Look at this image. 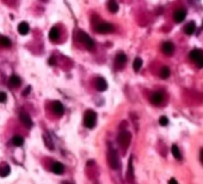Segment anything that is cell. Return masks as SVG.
<instances>
[{
	"mask_svg": "<svg viewBox=\"0 0 203 184\" xmlns=\"http://www.w3.org/2000/svg\"><path fill=\"white\" fill-rule=\"evenodd\" d=\"M19 120H20V122H22L25 127H28V128H31V127H32V121H31V118H30V116H29L28 114L20 112V114H19Z\"/></svg>",
	"mask_w": 203,
	"mask_h": 184,
	"instance_id": "obj_8",
	"label": "cell"
},
{
	"mask_svg": "<svg viewBox=\"0 0 203 184\" xmlns=\"http://www.w3.org/2000/svg\"><path fill=\"white\" fill-rule=\"evenodd\" d=\"M96 118H97V116H96L95 111L93 110H87L85 112V115H84V124H85V127L93 128L95 124H96Z\"/></svg>",
	"mask_w": 203,
	"mask_h": 184,
	"instance_id": "obj_3",
	"label": "cell"
},
{
	"mask_svg": "<svg viewBox=\"0 0 203 184\" xmlns=\"http://www.w3.org/2000/svg\"><path fill=\"white\" fill-rule=\"evenodd\" d=\"M96 88L98 91H100V92H103V91H105L108 88V83L105 81L104 78H100V77L97 78V80H96Z\"/></svg>",
	"mask_w": 203,
	"mask_h": 184,
	"instance_id": "obj_10",
	"label": "cell"
},
{
	"mask_svg": "<svg viewBox=\"0 0 203 184\" xmlns=\"http://www.w3.org/2000/svg\"><path fill=\"white\" fill-rule=\"evenodd\" d=\"M10 172H11V169H10V166L7 164H1V165H0V176H1V177L9 176Z\"/></svg>",
	"mask_w": 203,
	"mask_h": 184,
	"instance_id": "obj_14",
	"label": "cell"
},
{
	"mask_svg": "<svg viewBox=\"0 0 203 184\" xmlns=\"http://www.w3.org/2000/svg\"><path fill=\"white\" fill-rule=\"evenodd\" d=\"M108 161H109V165L111 169L116 170V169H119V158L116 153V151L114 150H110L109 153H108Z\"/></svg>",
	"mask_w": 203,
	"mask_h": 184,
	"instance_id": "obj_4",
	"label": "cell"
},
{
	"mask_svg": "<svg viewBox=\"0 0 203 184\" xmlns=\"http://www.w3.org/2000/svg\"><path fill=\"white\" fill-rule=\"evenodd\" d=\"M199 159H201V161H202V164H203V148L201 150V153H199Z\"/></svg>",
	"mask_w": 203,
	"mask_h": 184,
	"instance_id": "obj_32",
	"label": "cell"
},
{
	"mask_svg": "<svg viewBox=\"0 0 203 184\" xmlns=\"http://www.w3.org/2000/svg\"><path fill=\"white\" fill-rule=\"evenodd\" d=\"M49 37H50V39H52L53 42L57 41V38H59V30H57L56 28H53V29L50 30V32H49Z\"/></svg>",
	"mask_w": 203,
	"mask_h": 184,
	"instance_id": "obj_21",
	"label": "cell"
},
{
	"mask_svg": "<svg viewBox=\"0 0 203 184\" xmlns=\"http://www.w3.org/2000/svg\"><path fill=\"white\" fill-rule=\"evenodd\" d=\"M78 39H79L81 43H83L85 47H87L89 49L93 48L95 42H93V39H92L86 32H84V31H79V32H78Z\"/></svg>",
	"mask_w": 203,
	"mask_h": 184,
	"instance_id": "obj_2",
	"label": "cell"
},
{
	"mask_svg": "<svg viewBox=\"0 0 203 184\" xmlns=\"http://www.w3.org/2000/svg\"><path fill=\"white\" fill-rule=\"evenodd\" d=\"M171 151H172V154H173V157H175L176 159H178V160H182V154H180V151H179V148H178L176 145H173V146H172Z\"/></svg>",
	"mask_w": 203,
	"mask_h": 184,
	"instance_id": "obj_23",
	"label": "cell"
},
{
	"mask_svg": "<svg viewBox=\"0 0 203 184\" xmlns=\"http://www.w3.org/2000/svg\"><path fill=\"white\" fill-rule=\"evenodd\" d=\"M126 61H127V56H126L123 53L117 54V56H116V62H117L118 65H123V64H126Z\"/></svg>",
	"mask_w": 203,
	"mask_h": 184,
	"instance_id": "obj_24",
	"label": "cell"
},
{
	"mask_svg": "<svg viewBox=\"0 0 203 184\" xmlns=\"http://www.w3.org/2000/svg\"><path fill=\"white\" fill-rule=\"evenodd\" d=\"M117 141L118 144L121 145L122 148H128V146L130 145V141H132V134L129 131H121L118 134V137H117Z\"/></svg>",
	"mask_w": 203,
	"mask_h": 184,
	"instance_id": "obj_1",
	"label": "cell"
},
{
	"mask_svg": "<svg viewBox=\"0 0 203 184\" xmlns=\"http://www.w3.org/2000/svg\"><path fill=\"white\" fill-rule=\"evenodd\" d=\"M49 64H50V65H54V64H55V60H54V58H50V60H49Z\"/></svg>",
	"mask_w": 203,
	"mask_h": 184,
	"instance_id": "obj_33",
	"label": "cell"
},
{
	"mask_svg": "<svg viewBox=\"0 0 203 184\" xmlns=\"http://www.w3.org/2000/svg\"><path fill=\"white\" fill-rule=\"evenodd\" d=\"M185 16H186V12H185L184 10L179 9V10H177V11L175 12V15H173V19H175V22H176V23H182V22L185 19Z\"/></svg>",
	"mask_w": 203,
	"mask_h": 184,
	"instance_id": "obj_9",
	"label": "cell"
},
{
	"mask_svg": "<svg viewBox=\"0 0 203 184\" xmlns=\"http://www.w3.org/2000/svg\"><path fill=\"white\" fill-rule=\"evenodd\" d=\"M202 56H203V53H202V50H198V49H194V50H191L190 54H189L190 60H191V61H195V62H197Z\"/></svg>",
	"mask_w": 203,
	"mask_h": 184,
	"instance_id": "obj_12",
	"label": "cell"
},
{
	"mask_svg": "<svg viewBox=\"0 0 203 184\" xmlns=\"http://www.w3.org/2000/svg\"><path fill=\"white\" fill-rule=\"evenodd\" d=\"M52 170H53V172L56 173V175H62L63 171H65V167H63V165H62L61 163L55 161V163L53 164V166H52Z\"/></svg>",
	"mask_w": 203,
	"mask_h": 184,
	"instance_id": "obj_13",
	"label": "cell"
},
{
	"mask_svg": "<svg viewBox=\"0 0 203 184\" xmlns=\"http://www.w3.org/2000/svg\"><path fill=\"white\" fill-rule=\"evenodd\" d=\"M52 109H53L54 114H56V115H59V116H61V115L63 114V111H65V108H63L62 103H61V102H59V101H55V102L53 103Z\"/></svg>",
	"mask_w": 203,
	"mask_h": 184,
	"instance_id": "obj_7",
	"label": "cell"
},
{
	"mask_svg": "<svg viewBox=\"0 0 203 184\" xmlns=\"http://www.w3.org/2000/svg\"><path fill=\"white\" fill-rule=\"evenodd\" d=\"M96 31L98 34H110L114 31V26L109 23H99L96 26Z\"/></svg>",
	"mask_w": 203,
	"mask_h": 184,
	"instance_id": "obj_5",
	"label": "cell"
},
{
	"mask_svg": "<svg viewBox=\"0 0 203 184\" xmlns=\"http://www.w3.org/2000/svg\"><path fill=\"white\" fill-rule=\"evenodd\" d=\"M30 91H31V87H30V86H28V87H26V90H25V91L23 92V96H26V95L29 93Z\"/></svg>",
	"mask_w": 203,
	"mask_h": 184,
	"instance_id": "obj_30",
	"label": "cell"
},
{
	"mask_svg": "<svg viewBox=\"0 0 203 184\" xmlns=\"http://www.w3.org/2000/svg\"><path fill=\"white\" fill-rule=\"evenodd\" d=\"M161 50L165 55H172L175 52V45L171 42H165L161 45Z\"/></svg>",
	"mask_w": 203,
	"mask_h": 184,
	"instance_id": "obj_6",
	"label": "cell"
},
{
	"mask_svg": "<svg viewBox=\"0 0 203 184\" xmlns=\"http://www.w3.org/2000/svg\"><path fill=\"white\" fill-rule=\"evenodd\" d=\"M0 44L4 45V47H10V45H11V42H10V39H9L7 37H5V36H0Z\"/></svg>",
	"mask_w": 203,
	"mask_h": 184,
	"instance_id": "obj_25",
	"label": "cell"
},
{
	"mask_svg": "<svg viewBox=\"0 0 203 184\" xmlns=\"http://www.w3.org/2000/svg\"><path fill=\"white\" fill-rule=\"evenodd\" d=\"M7 99V96L5 92H0V103H5Z\"/></svg>",
	"mask_w": 203,
	"mask_h": 184,
	"instance_id": "obj_28",
	"label": "cell"
},
{
	"mask_svg": "<svg viewBox=\"0 0 203 184\" xmlns=\"http://www.w3.org/2000/svg\"><path fill=\"white\" fill-rule=\"evenodd\" d=\"M197 65H198V67H201V68L203 67V56H202V58H201V59L197 61Z\"/></svg>",
	"mask_w": 203,
	"mask_h": 184,
	"instance_id": "obj_29",
	"label": "cell"
},
{
	"mask_svg": "<svg viewBox=\"0 0 203 184\" xmlns=\"http://www.w3.org/2000/svg\"><path fill=\"white\" fill-rule=\"evenodd\" d=\"M159 123H160L161 126H167V124H169V120H167V117L161 116V117L159 118Z\"/></svg>",
	"mask_w": 203,
	"mask_h": 184,
	"instance_id": "obj_27",
	"label": "cell"
},
{
	"mask_svg": "<svg viewBox=\"0 0 203 184\" xmlns=\"http://www.w3.org/2000/svg\"><path fill=\"white\" fill-rule=\"evenodd\" d=\"M169 184H178V183H177V180H176L175 178H171V179L169 180Z\"/></svg>",
	"mask_w": 203,
	"mask_h": 184,
	"instance_id": "obj_31",
	"label": "cell"
},
{
	"mask_svg": "<svg viewBox=\"0 0 203 184\" xmlns=\"http://www.w3.org/2000/svg\"><path fill=\"white\" fill-rule=\"evenodd\" d=\"M18 32H19L20 35H26V34L29 32V25H28V23L22 22V23L18 25Z\"/></svg>",
	"mask_w": 203,
	"mask_h": 184,
	"instance_id": "obj_16",
	"label": "cell"
},
{
	"mask_svg": "<svg viewBox=\"0 0 203 184\" xmlns=\"http://www.w3.org/2000/svg\"><path fill=\"white\" fill-rule=\"evenodd\" d=\"M195 29H196L195 23H194V22H190V23H188V24L184 26V32H185L186 35H192V34L195 32Z\"/></svg>",
	"mask_w": 203,
	"mask_h": 184,
	"instance_id": "obj_15",
	"label": "cell"
},
{
	"mask_svg": "<svg viewBox=\"0 0 203 184\" xmlns=\"http://www.w3.org/2000/svg\"><path fill=\"white\" fill-rule=\"evenodd\" d=\"M164 99V95H162V92H154V93L151 96V102L153 104H160Z\"/></svg>",
	"mask_w": 203,
	"mask_h": 184,
	"instance_id": "obj_11",
	"label": "cell"
},
{
	"mask_svg": "<svg viewBox=\"0 0 203 184\" xmlns=\"http://www.w3.org/2000/svg\"><path fill=\"white\" fill-rule=\"evenodd\" d=\"M108 9L110 10L111 13H116L118 11V5L116 4V1H114V0H111V1L108 3Z\"/></svg>",
	"mask_w": 203,
	"mask_h": 184,
	"instance_id": "obj_19",
	"label": "cell"
},
{
	"mask_svg": "<svg viewBox=\"0 0 203 184\" xmlns=\"http://www.w3.org/2000/svg\"><path fill=\"white\" fill-rule=\"evenodd\" d=\"M141 67H142V60L140 58H136L134 60V62H133V68H134L135 72H139Z\"/></svg>",
	"mask_w": 203,
	"mask_h": 184,
	"instance_id": "obj_22",
	"label": "cell"
},
{
	"mask_svg": "<svg viewBox=\"0 0 203 184\" xmlns=\"http://www.w3.org/2000/svg\"><path fill=\"white\" fill-rule=\"evenodd\" d=\"M12 144L16 147H20L24 144V139H23V137H20V136H18V135H16V136H13V139H12Z\"/></svg>",
	"mask_w": 203,
	"mask_h": 184,
	"instance_id": "obj_17",
	"label": "cell"
},
{
	"mask_svg": "<svg viewBox=\"0 0 203 184\" xmlns=\"http://www.w3.org/2000/svg\"><path fill=\"white\" fill-rule=\"evenodd\" d=\"M170 74H171V72H170L169 67H166V66L161 67V69H160V77H161L162 79H167V78L170 77Z\"/></svg>",
	"mask_w": 203,
	"mask_h": 184,
	"instance_id": "obj_18",
	"label": "cell"
},
{
	"mask_svg": "<svg viewBox=\"0 0 203 184\" xmlns=\"http://www.w3.org/2000/svg\"><path fill=\"white\" fill-rule=\"evenodd\" d=\"M10 86H12V87H17L19 84H20V79L17 77V75H11V78H10Z\"/></svg>",
	"mask_w": 203,
	"mask_h": 184,
	"instance_id": "obj_20",
	"label": "cell"
},
{
	"mask_svg": "<svg viewBox=\"0 0 203 184\" xmlns=\"http://www.w3.org/2000/svg\"><path fill=\"white\" fill-rule=\"evenodd\" d=\"M202 26H203V23H202Z\"/></svg>",
	"mask_w": 203,
	"mask_h": 184,
	"instance_id": "obj_34",
	"label": "cell"
},
{
	"mask_svg": "<svg viewBox=\"0 0 203 184\" xmlns=\"http://www.w3.org/2000/svg\"><path fill=\"white\" fill-rule=\"evenodd\" d=\"M133 163H132V158L129 159V166H128V179L133 180Z\"/></svg>",
	"mask_w": 203,
	"mask_h": 184,
	"instance_id": "obj_26",
	"label": "cell"
}]
</instances>
